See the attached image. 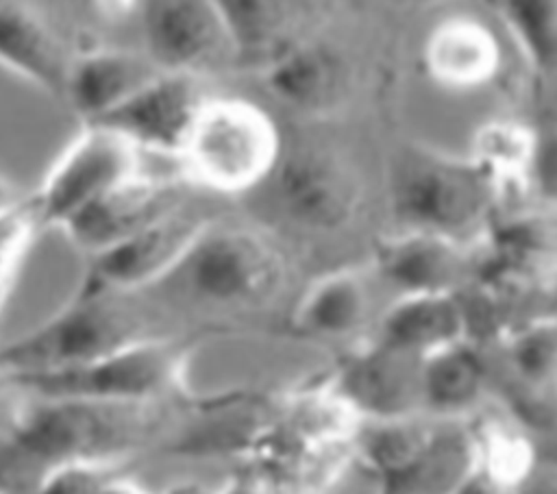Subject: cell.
I'll list each match as a JSON object with an SVG mask.
<instances>
[{
    "mask_svg": "<svg viewBox=\"0 0 557 494\" xmlns=\"http://www.w3.org/2000/svg\"><path fill=\"white\" fill-rule=\"evenodd\" d=\"M76 50L33 4L0 0V63L63 100Z\"/></svg>",
    "mask_w": 557,
    "mask_h": 494,
    "instance_id": "7c38bea8",
    "label": "cell"
},
{
    "mask_svg": "<svg viewBox=\"0 0 557 494\" xmlns=\"http://www.w3.org/2000/svg\"><path fill=\"white\" fill-rule=\"evenodd\" d=\"M144 54L172 74H196L228 35L220 7L196 0L137 2Z\"/></svg>",
    "mask_w": 557,
    "mask_h": 494,
    "instance_id": "ba28073f",
    "label": "cell"
},
{
    "mask_svg": "<svg viewBox=\"0 0 557 494\" xmlns=\"http://www.w3.org/2000/svg\"><path fill=\"white\" fill-rule=\"evenodd\" d=\"M183 368L185 348L165 335L76 370L15 379L39 396L157 403L181 396Z\"/></svg>",
    "mask_w": 557,
    "mask_h": 494,
    "instance_id": "3957f363",
    "label": "cell"
},
{
    "mask_svg": "<svg viewBox=\"0 0 557 494\" xmlns=\"http://www.w3.org/2000/svg\"><path fill=\"white\" fill-rule=\"evenodd\" d=\"M311 318L320 329H326V331L346 329L357 318V296L352 294V289L344 285L329 287L315 300L311 309Z\"/></svg>",
    "mask_w": 557,
    "mask_h": 494,
    "instance_id": "d6986e66",
    "label": "cell"
},
{
    "mask_svg": "<svg viewBox=\"0 0 557 494\" xmlns=\"http://www.w3.org/2000/svg\"><path fill=\"white\" fill-rule=\"evenodd\" d=\"M117 466L78 464L52 472L33 494H98Z\"/></svg>",
    "mask_w": 557,
    "mask_h": 494,
    "instance_id": "ac0fdd59",
    "label": "cell"
},
{
    "mask_svg": "<svg viewBox=\"0 0 557 494\" xmlns=\"http://www.w3.org/2000/svg\"><path fill=\"white\" fill-rule=\"evenodd\" d=\"M159 74L161 70L144 52L91 46L76 52L63 100L83 124H94L126 104Z\"/></svg>",
    "mask_w": 557,
    "mask_h": 494,
    "instance_id": "8fae6325",
    "label": "cell"
},
{
    "mask_svg": "<svg viewBox=\"0 0 557 494\" xmlns=\"http://www.w3.org/2000/svg\"><path fill=\"white\" fill-rule=\"evenodd\" d=\"M157 337L165 335L157 326V302L148 292L83 279L74 298L50 320L0 346V370L13 376L76 370Z\"/></svg>",
    "mask_w": 557,
    "mask_h": 494,
    "instance_id": "7a4b0ae2",
    "label": "cell"
},
{
    "mask_svg": "<svg viewBox=\"0 0 557 494\" xmlns=\"http://www.w3.org/2000/svg\"><path fill=\"white\" fill-rule=\"evenodd\" d=\"M0 494H2V492H0Z\"/></svg>",
    "mask_w": 557,
    "mask_h": 494,
    "instance_id": "cb8c5ba5",
    "label": "cell"
},
{
    "mask_svg": "<svg viewBox=\"0 0 557 494\" xmlns=\"http://www.w3.org/2000/svg\"><path fill=\"white\" fill-rule=\"evenodd\" d=\"M405 205L420 218L444 222L461 209V196L457 183H450L437 174H424L407 185Z\"/></svg>",
    "mask_w": 557,
    "mask_h": 494,
    "instance_id": "e0dca14e",
    "label": "cell"
},
{
    "mask_svg": "<svg viewBox=\"0 0 557 494\" xmlns=\"http://www.w3.org/2000/svg\"><path fill=\"white\" fill-rule=\"evenodd\" d=\"M181 205V192L172 178L141 170L81 211L63 231L74 246L94 257Z\"/></svg>",
    "mask_w": 557,
    "mask_h": 494,
    "instance_id": "9c48e42d",
    "label": "cell"
},
{
    "mask_svg": "<svg viewBox=\"0 0 557 494\" xmlns=\"http://www.w3.org/2000/svg\"><path fill=\"white\" fill-rule=\"evenodd\" d=\"M263 152V128L250 109L207 100L178 159L191 178L215 189H237L257 176Z\"/></svg>",
    "mask_w": 557,
    "mask_h": 494,
    "instance_id": "5b68a950",
    "label": "cell"
},
{
    "mask_svg": "<svg viewBox=\"0 0 557 494\" xmlns=\"http://www.w3.org/2000/svg\"><path fill=\"white\" fill-rule=\"evenodd\" d=\"M178 398L122 403L39 396L28 390L15 433L0 457V492L33 494L61 468L117 466L161 448Z\"/></svg>",
    "mask_w": 557,
    "mask_h": 494,
    "instance_id": "6da1fadb",
    "label": "cell"
},
{
    "mask_svg": "<svg viewBox=\"0 0 557 494\" xmlns=\"http://www.w3.org/2000/svg\"><path fill=\"white\" fill-rule=\"evenodd\" d=\"M98 494H152V492H148V490L141 487L137 481H133V479H128V477H122L117 470H113V472L104 479V483H102V487H100Z\"/></svg>",
    "mask_w": 557,
    "mask_h": 494,
    "instance_id": "44dd1931",
    "label": "cell"
},
{
    "mask_svg": "<svg viewBox=\"0 0 557 494\" xmlns=\"http://www.w3.org/2000/svg\"><path fill=\"white\" fill-rule=\"evenodd\" d=\"M522 494H557V474H540L531 479Z\"/></svg>",
    "mask_w": 557,
    "mask_h": 494,
    "instance_id": "7402d4cb",
    "label": "cell"
},
{
    "mask_svg": "<svg viewBox=\"0 0 557 494\" xmlns=\"http://www.w3.org/2000/svg\"><path fill=\"white\" fill-rule=\"evenodd\" d=\"M26 398L28 390L15 376L0 370V455L4 453L15 433Z\"/></svg>",
    "mask_w": 557,
    "mask_h": 494,
    "instance_id": "ffe728a7",
    "label": "cell"
},
{
    "mask_svg": "<svg viewBox=\"0 0 557 494\" xmlns=\"http://www.w3.org/2000/svg\"><path fill=\"white\" fill-rule=\"evenodd\" d=\"M259 276V255L250 239L239 233L202 231L183 261L154 287L200 302L228 305L246 298Z\"/></svg>",
    "mask_w": 557,
    "mask_h": 494,
    "instance_id": "30bf717a",
    "label": "cell"
},
{
    "mask_svg": "<svg viewBox=\"0 0 557 494\" xmlns=\"http://www.w3.org/2000/svg\"><path fill=\"white\" fill-rule=\"evenodd\" d=\"M141 150L120 131L83 124L33 198L41 229H65L109 189L141 172Z\"/></svg>",
    "mask_w": 557,
    "mask_h": 494,
    "instance_id": "277c9868",
    "label": "cell"
},
{
    "mask_svg": "<svg viewBox=\"0 0 557 494\" xmlns=\"http://www.w3.org/2000/svg\"><path fill=\"white\" fill-rule=\"evenodd\" d=\"M20 200H22V198L17 196L15 187L0 174V215H2L4 211H9L11 207H15Z\"/></svg>",
    "mask_w": 557,
    "mask_h": 494,
    "instance_id": "603a6c76",
    "label": "cell"
},
{
    "mask_svg": "<svg viewBox=\"0 0 557 494\" xmlns=\"http://www.w3.org/2000/svg\"><path fill=\"white\" fill-rule=\"evenodd\" d=\"M202 231L198 218L181 205L133 237L89 257L85 279L124 292H146L183 261Z\"/></svg>",
    "mask_w": 557,
    "mask_h": 494,
    "instance_id": "8992f818",
    "label": "cell"
},
{
    "mask_svg": "<svg viewBox=\"0 0 557 494\" xmlns=\"http://www.w3.org/2000/svg\"><path fill=\"white\" fill-rule=\"evenodd\" d=\"M39 229L41 224L33 198H22L0 215V309Z\"/></svg>",
    "mask_w": 557,
    "mask_h": 494,
    "instance_id": "9a60e30c",
    "label": "cell"
},
{
    "mask_svg": "<svg viewBox=\"0 0 557 494\" xmlns=\"http://www.w3.org/2000/svg\"><path fill=\"white\" fill-rule=\"evenodd\" d=\"M285 198L294 213L305 220H335L342 209V198L335 178L318 163L300 161L285 172Z\"/></svg>",
    "mask_w": 557,
    "mask_h": 494,
    "instance_id": "5bb4252c",
    "label": "cell"
},
{
    "mask_svg": "<svg viewBox=\"0 0 557 494\" xmlns=\"http://www.w3.org/2000/svg\"><path fill=\"white\" fill-rule=\"evenodd\" d=\"M481 370L474 357L461 350H442L429 359L422 372L424 396L440 407H459L479 390Z\"/></svg>",
    "mask_w": 557,
    "mask_h": 494,
    "instance_id": "4fadbf2b",
    "label": "cell"
},
{
    "mask_svg": "<svg viewBox=\"0 0 557 494\" xmlns=\"http://www.w3.org/2000/svg\"><path fill=\"white\" fill-rule=\"evenodd\" d=\"M453 331V316L444 305H413L398 311L389 322V335L403 346H424L446 339Z\"/></svg>",
    "mask_w": 557,
    "mask_h": 494,
    "instance_id": "2e32d148",
    "label": "cell"
},
{
    "mask_svg": "<svg viewBox=\"0 0 557 494\" xmlns=\"http://www.w3.org/2000/svg\"><path fill=\"white\" fill-rule=\"evenodd\" d=\"M205 102L196 74L161 72L126 104L94 124L120 131L141 152L178 159Z\"/></svg>",
    "mask_w": 557,
    "mask_h": 494,
    "instance_id": "52a82bcc",
    "label": "cell"
}]
</instances>
